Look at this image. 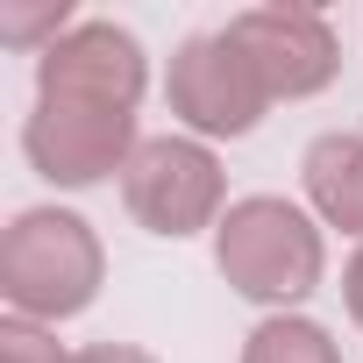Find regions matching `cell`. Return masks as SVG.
<instances>
[{"label":"cell","instance_id":"obj_3","mask_svg":"<svg viewBox=\"0 0 363 363\" xmlns=\"http://www.w3.org/2000/svg\"><path fill=\"white\" fill-rule=\"evenodd\" d=\"M121 200L128 214L150 228V235H200V228H221V200H228V178H221V157L193 135H150L128 171H121Z\"/></svg>","mask_w":363,"mask_h":363},{"label":"cell","instance_id":"obj_2","mask_svg":"<svg viewBox=\"0 0 363 363\" xmlns=\"http://www.w3.org/2000/svg\"><path fill=\"white\" fill-rule=\"evenodd\" d=\"M214 264H221V278H228L242 299H257V306H292V299H306V292L320 285L328 242H320V228H313L292 200L257 193V200H235V207L221 214V228H214Z\"/></svg>","mask_w":363,"mask_h":363},{"label":"cell","instance_id":"obj_12","mask_svg":"<svg viewBox=\"0 0 363 363\" xmlns=\"http://www.w3.org/2000/svg\"><path fill=\"white\" fill-rule=\"evenodd\" d=\"M72 363H157L150 349H128V342H93V349H79Z\"/></svg>","mask_w":363,"mask_h":363},{"label":"cell","instance_id":"obj_13","mask_svg":"<svg viewBox=\"0 0 363 363\" xmlns=\"http://www.w3.org/2000/svg\"><path fill=\"white\" fill-rule=\"evenodd\" d=\"M342 299H349V313H356V328H363V250H356L349 271H342Z\"/></svg>","mask_w":363,"mask_h":363},{"label":"cell","instance_id":"obj_4","mask_svg":"<svg viewBox=\"0 0 363 363\" xmlns=\"http://www.w3.org/2000/svg\"><path fill=\"white\" fill-rule=\"evenodd\" d=\"M164 93H171V114L193 135H250L271 107V86H264V72H257V57L242 50L235 29L186 36L171 50Z\"/></svg>","mask_w":363,"mask_h":363},{"label":"cell","instance_id":"obj_9","mask_svg":"<svg viewBox=\"0 0 363 363\" xmlns=\"http://www.w3.org/2000/svg\"><path fill=\"white\" fill-rule=\"evenodd\" d=\"M242 363H342V349H335V335H328L320 320L271 313V320H257V328H250Z\"/></svg>","mask_w":363,"mask_h":363},{"label":"cell","instance_id":"obj_10","mask_svg":"<svg viewBox=\"0 0 363 363\" xmlns=\"http://www.w3.org/2000/svg\"><path fill=\"white\" fill-rule=\"evenodd\" d=\"M0 363H72V356L57 349V335H50L43 320L8 313V320H0Z\"/></svg>","mask_w":363,"mask_h":363},{"label":"cell","instance_id":"obj_11","mask_svg":"<svg viewBox=\"0 0 363 363\" xmlns=\"http://www.w3.org/2000/svg\"><path fill=\"white\" fill-rule=\"evenodd\" d=\"M65 36V0H57V8H22V15H0V36H8V43H36V36Z\"/></svg>","mask_w":363,"mask_h":363},{"label":"cell","instance_id":"obj_6","mask_svg":"<svg viewBox=\"0 0 363 363\" xmlns=\"http://www.w3.org/2000/svg\"><path fill=\"white\" fill-rule=\"evenodd\" d=\"M22 150L50 186H100L107 171H128L135 143V114H107V107H79V100H36V114L22 121Z\"/></svg>","mask_w":363,"mask_h":363},{"label":"cell","instance_id":"obj_5","mask_svg":"<svg viewBox=\"0 0 363 363\" xmlns=\"http://www.w3.org/2000/svg\"><path fill=\"white\" fill-rule=\"evenodd\" d=\"M143 86H150V57L114 22H79L57 43H43V57H36V100H79V107L135 114Z\"/></svg>","mask_w":363,"mask_h":363},{"label":"cell","instance_id":"obj_7","mask_svg":"<svg viewBox=\"0 0 363 363\" xmlns=\"http://www.w3.org/2000/svg\"><path fill=\"white\" fill-rule=\"evenodd\" d=\"M228 29L257 57L271 100H306V93H320L342 72V43H335V29H328L320 8H250Z\"/></svg>","mask_w":363,"mask_h":363},{"label":"cell","instance_id":"obj_8","mask_svg":"<svg viewBox=\"0 0 363 363\" xmlns=\"http://www.w3.org/2000/svg\"><path fill=\"white\" fill-rule=\"evenodd\" d=\"M299 171H306L313 214H320L328 228H342V235H363V135H349V128L313 135Z\"/></svg>","mask_w":363,"mask_h":363},{"label":"cell","instance_id":"obj_1","mask_svg":"<svg viewBox=\"0 0 363 363\" xmlns=\"http://www.w3.org/2000/svg\"><path fill=\"white\" fill-rule=\"evenodd\" d=\"M107 278V250L86 214L72 207H29L0 235V299L22 320H72L93 306Z\"/></svg>","mask_w":363,"mask_h":363}]
</instances>
